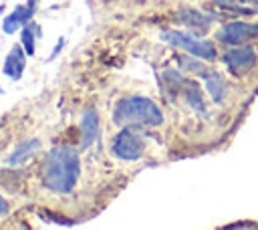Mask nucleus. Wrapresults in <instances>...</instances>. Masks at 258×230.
<instances>
[{
    "instance_id": "1",
    "label": "nucleus",
    "mask_w": 258,
    "mask_h": 230,
    "mask_svg": "<svg viewBox=\"0 0 258 230\" xmlns=\"http://www.w3.org/2000/svg\"><path fill=\"white\" fill-rule=\"evenodd\" d=\"M42 186L54 194L67 196L77 188L81 178V159L79 151L71 145H54L44 155L42 163Z\"/></svg>"
},
{
    "instance_id": "2",
    "label": "nucleus",
    "mask_w": 258,
    "mask_h": 230,
    "mask_svg": "<svg viewBox=\"0 0 258 230\" xmlns=\"http://www.w3.org/2000/svg\"><path fill=\"white\" fill-rule=\"evenodd\" d=\"M113 123L119 127H159L163 123V113L149 97L129 95L117 101Z\"/></svg>"
},
{
    "instance_id": "3",
    "label": "nucleus",
    "mask_w": 258,
    "mask_h": 230,
    "mask_svg": "<svg viewBox=\"0 0 258 230\" xmlns=\"http://www.w3.org/2000/svg\"><path fill=\"white\" fill-rule=\"evenodd\" d=\"M161 40L175 46V48H181L198 59H204V61H214L216 59V46L210 42V40H204V38H198L196 34L191 32H183V30H163L161 32Z\"/></svg>"
},
{
    "instance_id": "4",
    "label": "nucleus",
    "mask_w": 258,
    "mask_h": 230,
    "mask_svg": "<svg viewBox=\"0 0 258 230\" xmlns=\"http://www.w3.org/2000/svg\"><path fill=\"white\" fill-rule=\"evenodd\" d=\"M111 153L123 161H137L145 153V143L133 131V127H121L111 139Z\"/></svg>"
},
{
    "instance_id": "5",
    "label": "nucleus",
    "mask_w": 258,
    "mask_h": 230,
    "mask_svg": "<svg viewBox=\"0 0 258 230\" xmlns=\"http://www.w3.org/2000/svg\"><path fill=\"white\" fill-rule=\"evenodd\" d=\"M216 38L224 44L230 46H238L242 42L254 40L258 38V24H250V22H230L226 26H222V30H218Z\"/></svg>"
},
{
    "instance_id": "6",
    "label": "nucleus",
    "mask_w": 258,
    "mask_h": 230,
    "mask_svg": "<svg viewBox=\"0 0 258 230\" xmlns=\"http://www.w3.org/2000/svg\"><path fill=\"white\" fill-rule=\"evenodd\" d=\"M36 8H38V0H26L24 4H18L2 20V32L4 34H14L16 30H20L26 22L32 20V16L36 14Z\"/></svg>"
},
{
    "instance_id": "7",
    "label": "nucleus",
    "mask_w": 258,
    "mask_h": 230,
    "mask_svg": "<svg viewBox=\"0 0 258 230\" xmlns=\"http://www.w3.org/2000/svg\"><path fill=\"white\" fill-rule=\"evenodd\" d=\"M222 61L230 69L232 75L242 77L256 65V54L252 48H230L228 52H224Z\"/></svg>"
},
{
    "instance_id": "8",
    "label": "nucleus",
    "mask_w": 258,
    "mask_h": 230,
    "mask_svg": "<svg viewBox=\"0 0 258 230\" xmlns=\"http://www.w3.org/2000/svg\"><path fill=\"white\" fill-rule=\"evenodd\" d=\"M26 50L22 48L20 42H14L4 59V65H2V75H6L10 81H20L22 79V73L26 69Z\"/></svg>"
},
{
    "instance_id": "9",
    "label": "nucleus",
    "mask_w": 258,
    "mask_h": 230,
    "mask_svg": "<svg viewBox=\"0 0 258 230\" xmlns=\"http://www.w3.org/2000/svg\"><path fill=\"white\" fill-rule=\"evenodd\" d=\"M81 149H87L99 135V113L93 107H87L81 115Z\"/></svg>"
},
{
    "instance_id": "10",
    "label": "nucleus",
    "mask_w": 258,
    "mask_h": 230,
    "mask_svg": "<svg viewBox=\"0 0 258 230\" xmlns=\"http://www.w3.org/2000/svg\"><path fill=\"white\" fill-rule=\"evenodd\" d=\"M40 147H42V141H40L38 137L24 139V141H20V143L10 151V155L6 157V163L12 165V167L22 165V163L28 161L30 157H34V155L40 151Z\"/></svg>"
},
{
    "instance_id": "11",
    "label": "nucleus",
    "mask_w": 258,
    "mask_h": 230,
    "mask_svg": "<svg viewBox=\"0 0 258 230\" xmlns=\"http://www.w3.org/2000/svg\"><path fill=\"white\" fill-rule=\"evenodd\" d=\"M42 36V30H40V26L36 24V22H26L22 28H20V44H22V48L26 50V54L28 56H34V52H36V40Z\"/></svg>"
},
{
    "instance_id": "12",
    "label": "nucleus",
    "mask_w": 258,
    "mask_h": 230,
    "mask_svg": "<svg viewBox=\"0 0 258 230\" xmlns=\"http://www.w3.org/2000/svg\"><path fill=\"white\" fill-rule=\"evenodd\" d=\"M206 85H208V91H210V95L214 97V101H222L224 99V95H226V83H224V79L222 77H218V75H206Z\"/></svg>"
},
{
    "instance_id": "13",
    "label": "nucleus",
    "mask_w": 258,
    "mask_h": 230,
    "mask_svg": "<svg viewBox=\"0 0 258 230\" xmlns=\"http://www.w3.org/2000/svg\"><path fill=\"white\" fill-rule=\"evenodd\" d=\"M181 22H185L187 26H206L210 20H212V16H204V14H200L198 10H185V12H181Z\"/></svg>"
},
{
    "instance_id": "14",
    "label": "nucleus",
    "mask_w": 258,
    "mask_h": 230,
    "mask_svg": "<svg viewBox=\"0 0 258 230\" xmlns=\"http://www.w3.org/2000/svg\"><path fill=\"white\" fill-rule=\"evenodd\" d=\"M220 6H228V8H234L238 12H258V2H242V0H218Z\"/></svg>"
},
{
    "instance_id": "15",
    "label": "nucleus",
    "mask_w": 258,
    "mask_h": 230,
    "mask_svg": "<svg viewBox=\"0 0 258 230\" xmlns=\"http://www.w3.org/2000/svg\"><path fill=\"white\" fill-rule=\"evenodd\" d=\"M64 42H67V40H64V36H58V40H56V46L52 48V52H50V54H48V56H46L44 61H46V63H48V61H52V59H54V56H56V54H58V52L62 50Z\"/></svg>"
},
{
    "instance_id": "16",
    "label": "nucleus",
    "mask_w": 258,
    "mask_h": 230,
    "mask_svg": "<svg viewBox=\"0 0 258 230\" xmlns=\"http://www.w3.org/2000/svg\"><path fill=\"white\" fill-rule=\"evenodd\" d=\"M8 212H10V206H8V202L0 196V218H6V216H8Z\"/></svg>"
},
{
    "instance_id": "17",
    "label": "nucleus",
    "mask_w": 258,
    "mask_h": 230,
    "mask_svg": "<svg viewBox=\"0 0 258 230\" xmlns=\"http://www.w3.org/2000/svg\"><path fill=\"white\" fill-rule=\"evenodd\" d=\"M2 93H4V91H2V85H0V95H2Z\"/></svg>"
}]
</instances>
